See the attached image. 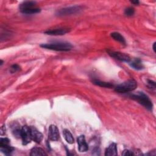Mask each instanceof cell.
<instances>
[{"instance_id":"26","label":"cell","mask_w":156,"mask_h":156,"mask_svg":"<svg viewBox=\"0 0 156 156\" xmlns=\"http://www.w3.org/2000/svg\"><path fill=\"white\" fill-rule=\"evenodd\" d=\"M2 64H3V61H2V60H1V63H0V65H2Z\"/></svg>"},{"instance_id":"3","label":"cell","mask_w":156,"mask_h":156,"mask_svg":"<svg viewBox=\"0 0 156 156\" xmlns=\"http://www.w3.org/2000/svg\"><path fill=\"white\" fill-rule=\"evenodd\" d=\"M137 87V83L133 79H129L115 87V91L119 93H126L133 91Z\"/></svg>"},{"instance_id":"15","label":"cell","mask_w":156,"mask_h":156,"mask_svg":"<svg viewBox=\"0 0 156 156\" xmlns=\"http://www.w3.org/2000/svg\"><path fill=\"white\" fill-rule=\"evenodd\" d=\"M63 135L67 143H68L69 144L74 143V140L69 130H68V129H64L63 130Z\"/></svg>"},{"instance_id":"9","label":"cell","mask_w":156,"mask_h":156,"mask_svg":"<svg viewBox=\"0 0 156 156\" xmlns=\"http://www.w3.org/2000/svg\"><path fill=\"white\" fill-rule=\"evenodd\" d=\"M59 131L55 125H51L48 130V138L51 141H57L59 138Z\"/></svg>"},{"instance_id":"20","label":"cell","mask_w":156,"mask_h":156,"mask_svg":"<svg viewBox=\"0 0 156 156\" xmlns=\"http://www.w3.org/2000/svg\"><path fill=\"white\" fill-rule=\"evenodd\" d=\"M20 69H21V67L18 65L14 64L10 66V72L11 73H16V72L20 71Z\"/></svg>"},{"instance_id":"21","label":"cell","mask_w":156,"mask_h":156,"mask_svg":"<svg viewBox=\"0 0 156 156\" xmlns=\"http://www.w3.org/2000/svg\"><path fill=\"white\" fill-rule=\"evenodd\" d=\"M147 85L150 88H155V82L152 80H147Z\"/></svg>"},{"instance_id":"4","label":"cell","mask_w":156,"mask_h":156,"mask_svg":"<svg viewBox=\"0 0 156 156\" xmlns=\"http://www.w3.org/2000/svg\"><path fill=\"white\" fill-rule=\"evenodd\" d=\"M36 2L32 1H27L23 2L20 5V10L24 14H34L39 13L41 10L40 8L35 7Z\"/></svg>"},{"instance_id":"1","label":"cell","mask_w":156,"mask_h":156,"mask_svg":"<svg viewBox=\"0 0 156 156\" xmlns=\"http://www.w3.org/2000/svg\"><path fill=\"white\" fill-rule=\"evenodd\" d=\"M41 47L56 51H68L73 48V46L68 42H54L41 44Z\"/></svg>"},{"instance_id":"25","label":"cell","mask_w":156,"mask_h":156,"mask_svg":"<svg viewBox=\"0 0 156 156\" xmlns=\"http://www.w3.org/2000/svg\"><path fill=\"white\" fill-rule=\"evenodd\" d=\"M155 42H154V44H153V46H152V48H153V50H154V52H155Z\"/></svg>"},{"instance_id":"14","label":"cell","mask_w":156,"mask_h":156,"mask_svg":"<svg viewBox=\"0 0 156 156\" xmlns=\"http://www.w3.org/2000/svg\"><path fill=\"white\" fill-rule=\"evenodd\" d=\"M129 64L131 67L136 70H141L144 68L142 62L140 58H135L132 60H131L129 62Z\"/></svg>"},{"instance_id":"23","label":"cell","mask_w":156,"mask_h":156,"mask_svg":"<svg viewBox=\"0 0 156 156\" xmlns=\"http://www.w3.org/2000/svg\"><path fill=\"white\" fill-rule=\"evenodd\" d=\"M4 133H5V126H2L1 128V135H2Z\"/></svg>"},{"instance_id":"16","label":"cell","mask_w":156,"mask_h":156,"mask_svg":"<svg viewBox=\"0 0 156 156\" xmlns=\"http://www.w3.org/2000/svg\"><path fill=\"white\" fill-rule=\"evenodd\" d=\"M111 37L116 41H118L123 44H126V40L120 33L117 32H112L111 33Z\"/></svg>"},{"instance_id":"17","label":"cell","mask_w":156,"mask_h":156,"mask_svg":"<svg viewBox=\"0 0 156 156\" xmlns=\"http://www.w3.org/2000/svg\"><path fill=\"white\" fill-rule=\"evenodd\" d=\"M30 155H47V154L44 152V151L43 149L40 147H34L30 151Z\"/></svg>"},{"instance_id":"19","label":"cell","mask_w":156,"mask_h":156,"mask_svg":"<svg viewBox=\"0 0 156 156\" xmlns=\"http://www.w3.org/2000/svg\"><path fill=\"white\" fill-rule=\"evenodd\" d=\"M134 13H135V10L132 7H127V9H126V10L124 11V14L126 16H133Z\"/></svg>"},{"instance_id":"12","label":"cell","mask_w":156,"mask_h":156,"mask_svg":"<svg viewBox=\"0 0 156 156\" xmlns=\"http://www.w3.org/2000/svg\"><path fill=\"white\" fill-rule=\"evenodd\" d=\"M78 144V149L80 152H86L88 149V146L87 143L84 135H80L77 139Z\"/></svg>"},{"instance_id":"7","label":"cell","mask_w":156,"mask_h":156,"mask_svg":"<svg viewBox=\"0 0 156 156\" xmlns=\"http://www.w3.org/2000/svg\"><path fill=\"white\" fill-rule=\"evenodd\" d=\"M107 52L112 57H113L116 60H120L121 62L129 63L131 60V58L129 57V55L127 54H126L124 53L110 51V50H107Z\"/></svg>"},{"instance_id":"5","label":"cell","mask_w":156,"mask_h":156,"mask_svg":"<svg viewBox=\"0 0 156 156\" xmlns=\"http://www.w3.org/2000/svg\"><path fill=\"white\" fill-rule=\"evenodd\" d=\"M82 11V7L79 5H74L63 8L57 10L56 15L57 16H67L79 13Z\"/></svg>"},{"instance_id":"8","label":"cell","mask_w":156,"mask_h":156,"mask_svg":"<svg viewBox=\"0 0 156 156\" xmlns=\"http://www.w3.org/2000/svg\"><path fill=\"white\" fill-rule=\"evenodd\" d=\"M21 138L22 139L23 144L27 145L32 141L29 127L24 126L21 129Z\"/></svg>"},{"instance_id":"18","label":"cell","mask_w":156,"mask_h":156,"mask_svg":"<svg viewBox=\"0 0 156 156\" xmlns=\"http://www.w3.org/2000/svg\"><path fill=\"white\" fill-rule=\"evenodd\" d=\"M93 83L96 85H98L99 87H104V88H112L113 87V85L109 83V82H104V81H101L97 79L93 80Z\"/></svg>"},{"instance_id":"11","label":"cell","mask_w":156,"mask_h":156,"mask_svg":"<svg viewBox=\"0 0 156 156\" xmlns=\"http://www.w3.org/2000/svg\"><path fill=\"white\" fill-rule=\"evenodd\" d=\"M29 129L32 140L34 141L37 143H40L43 140L42 133L34 126H29Z\"/></svg>"},{"instance_id":"10","label":"cell","mask_w":156,"mask_h":156,"mask_svg":"<svg viewBox=\"0 0 156 156\" xmlns=\"http://www.w3.org/2000/svg\"><path fill=\"white\" fill-rule=\"evenodd\" d=\"M70 30L71 29L68 27H60L48 30L44 32V34L50 35H62L69 32Z\"/></svg>"},{"instance_id":"22","label":"cell","mask_w":156,"mask_h":156,"mask_svg":"<svg viewBox=\"0 0 156 156\" xmlns=\"http://www.w3.org/2000/svg\"><path fill=\"white\" fill-rule=\"evenodd\" d=\"M122 155H134V154L133 153L132 151H130L128 149H125L123 151Z\"/></svg>"},{"instance_id":"13","label":"cell","mask_w":156,"mask_h":156,"mask_svg":"<svg viewBox=\"0 0 156 156\" xmlns=\"http://www.w3.org/2000/svg\"><path fill=\"white\" fill-rule=\"evenodd\" d=\"M118 155L116 144L112 143L109 146L105 149V156H115Z\"/></svg>"},{"instance_id":"6","label":"cell","mask_w":156,"mask_h":156,"mask_svg":"<svg viewBox=\"0 0 156 156\" xmlns=\"http://www.w3.org/2000/svg\"><path fill=\"white\" fill-rule=\"evenodd\" d=\"M10 140L7 138H1L0 139V151L5 155H10L13 151L14 147L9 144Z\"/></svg>"},{"instance_id":"24","label":"cell","mask_w":156,"mask_h":156,"mask_svg":"<svg viewBox=\"0 0 156 156\" xmlns=\"http://www.w3.org/2000/svg\"><path fill=\"white\" fill-rule=\"evenodd\" d=\"M131 2H132V4H135V5H137V4H138L140 3V2H139L138 1H136V0H135V1H131Z\"/></svg>"},{"instance_id":"2","label":"cell","mask_w":156,"mask_h":156,"mask_svg":"<svg viewBox=\"0 0 156 156\" xmlns=\"http://www.w3.org/2000/svg\"><path fill=\"white\" fill-rule=\"evenodd\" d=\"M130 96L132 99L136 101L138 103L143 105L147 109L152 110L153 107L152 102L149 99V98L143 92L138 91L135 94H131Z\"/></svg>"}]
</instances>
